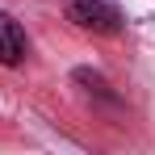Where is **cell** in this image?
I'll list each match as a JSON object with an SVG mask.
<instances>
[{"label":"cell","instance_id":"6da1fadb","mask_svg":"<svg viewBox=\"0 0 155 155\" xmlns=\"http://www.w3.org/2000/svg\"><path fill=\"white\" fill-rule=\"evenodd\" d=\"M63 17L84 34H117L122 29V13L105 0H63Z\"/></svg>","mask_w":155,"mask_h":155},{"label":"cell","instance_id":"7a4b0ae2","mask_svg":"<svg viewBox=\"0 0 155 155\" xmlns=\"http://www.w3.org/2000/svg\"><path fill=\"white\" fill-rule=\"evenodd\" d=\"M25 51H29L25 29L17 25L8 13H0V63L4 67H17V63H25Z\"/></svg>","mask_w":155,"mask_h":155}]
</instances>
